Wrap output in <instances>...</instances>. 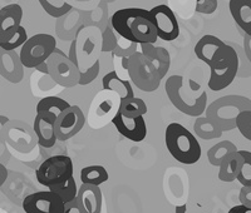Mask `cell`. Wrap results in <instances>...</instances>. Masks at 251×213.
<instances>
[{"instance_id": "6da1fadb", "label": "cell", "mask_w": 251, "mask_h": 213, "mask_svg": "<svg viewBox=\"0 0 251 213\" xmlns=\"http://www.w3.org/2000/svg\"><path fill=\"white\" fill-rule=\"evenodd\" d=\"M111 25L120 37L137 44H154L158 39L151 13L146 9H120L112 15Z\"/></svg>"}, {"instance_id": "7a4b0ae2", "label": "cell", "mask_w": 251, "mask_h": 213, "mask_svg": "<svg viewBox=\"0 0 251 213\" xmlns=\"http://www.w3.org/2000/svg\"><path fill=\"white\" fill-rule=\"evenodd\" d=\"M166 148L177 162L191 166L200 161L201 145L196 137L180 123H170L165 133Z\"/></svg>"}, {"instance_id": "3957f363", "label": "cell", "mask_w": 251, "mask_h": 213, "mask_svg": "<svg viewBox=\"0 0 251 213\" xmlns=\"http://www.w3.org/2000/svg\"><path fill=\"white\" fill-rule=\"evenodd\" d=\"M251 111V100L244 95L228 94L217 98L206 107V117L219 125L223 132L236 129L237 117L243 112Z\"/></svg>"}, {"instance_id": "277c9868", "label": "cell", "mask_w": 251, "mask_h": 213, "mask_svg": "<svg viewBox=\"0 0 251 213\" xmlns=\"http://www.w3.org/2000/svg\"><path fill=\"white\" fill-rule=\"evenodd\" d=\"M23 9L19 4H9L0 9V48L15 50L28 40V33L22 25Z\"/></svg>"}, {"instance_id": "5b68a950", "label": "cell", "mask_w": 251, "mask_h": 213, "mask_svg": "<svg viewBox=\"0 0 251 213\" xmlns=\"http://www.w3.org/2000/svg\"><path fill=\"white\" fill-rule=\"evenodd\" d=\"M165 91L172 105L181 113L195 118H199L205 113L207 107V93L201 92L197 97L194 95L195 92L192 91L191 93L185 94L182 75H171L166 80Z\"/></svg>"}, {"instance_id": "8992f818", "label": "cell", "mask_w": 251, "mask_h": 213, "mask_svg": "<svg viewBox=\"0 0 251 213\" xmlns=\"http://www.w3.org/2000/svg\"><path fill=\"white\" fill-rule=\"evenodd\" d=\"M126 71L128 73L131 82L140 91L146 93L157 91L162 80L153 64L141 51H136L127 59Z\"/></svg>"}, {"instance_id": "52a82bcc", "label": "cell", "mask_w": 251, "mask_h": 213, "mask_svg": "<svg viewBox=\"0 0 251 213\" xmlns=\"http://www.w3.org/2000/svg\"><path fill=\"white\" fill-rule=\"evenodd\" d=\"M57 49V40L53 35L39 33L28 38L19 51L20 62L24 68L37 69L48 60Z\"/></svg>"}, {"instance_id": "ba28073f", "label": "cell", "mask_w": 251, "mask_h": 213, "mask_svg": "<svg viewBox=\"0 0 251 213\" xmlns=\"http://www.w3.org/2000/svg\"><path fill=\"white\" fill-rule=\"evenodd\" d=\"M75 173V166L71 157L57 154L47 158L35 170V177L39 185L47 188L54 187L67 182Z\"/></svg>"}, {"instance_id": "9c48e42d", "label": "cell", "mask_w": 251, "mask_h": 213, "mask_svg": "<svg viewBox=\"0 0 251 213\" xmlns=\"http://www.w3.org/2000/svg\"><path fill=\"white\" fill-rule=\"evenodd\" d=\"M121 102L122 100L120 95L114 92L104 91V89L100 92L92 100V104L89 107V125L94 129H98L108 123H112L116 114L120 112Z\"/></svg>"}, {"instance_id": "30bf717a", "label": "cell", "mask_w": 251, "mask_h": 213, "mask_svg": "<svg viewBox=\"0 0 251 213\" xmlns=\"http://www.w3.org/2000/svg\"><path fill=\"white\" fill-rule=\"evenodd\" d=\"M49 75L57 84L64 88H73L79 84V68L69 59L59 49H55L54 53L47 60Z\"/></svg>"}, {"instance_id": "8fae6325", "label": "cell", "mask_w": 251, "mask_h": 213, "mask_svg": "<svg viewBox=\"0 0 251 213\" xmlns=\"http://www.w3.org/2000/svg\"><path fill=\"white\" fill-rule=\"evenodd\" d=\"M239 71V57L231 46L227 55L223 60L210 66V79L208 88L214 92H220L226 89L237 77Z\"/></svg>"}, {"instance_id": "7c38bea8", "label": "cell", "mask_w": 251, "mask_h": 213, "mask_svg": "<svg viewBox=\"0 0 251 213\" xmlns=\"http://www.w3.org/2000/svg\"><path fill=\"white\" fill-rule=\"evenodd\" d=\"M156 26L157 37L165 42H174L180 37V24L176 14L166 4L156 5L150 10Z\"/></svg>"}, {"instance_id": "4fadbf2b", "label": "cell", "mask_w": 251, "mask_h": 213, "mask_svg": "<svg viewBox=\"0 0 251 213\" xmlns=\"http://www.w3.org/2000/svg\"><path fill=\"white\" fill-rule=\"evenodd\" d=\"M23 210L25 213H64L66 203L51 190H39L29 194L23 199Z\"/></svg>"}, {"instance_id": "5bb4252c", "label": "cell", "mask_w": 251, "mask_h": 213, "mask_svg": "<svg viewBox=\"0 0 251 213\" xmlns=\"http://www.w3.org/2000/svg\"><path fill=\"white\" fill-rule=\"evenodd\" d=\"M86 124V117L78 105H71L59 114L55 120V134L58 141L66 142L77 136Z\"/></svg>"}, {"instance_id": "9a60e30c", "label": "cell", "mask_w": 251, "mask_h": 213, "mask_svg": "<svg viewBox=\"0 0 251 213\" xmlns=\"http://www.w3.org/2000/svg\"><path fill=\"white\" fill-rule=\"evenodd\" d=\"M195 54L208 67L223 60L230 50V44L211 34L203 35L195 46Z\"/></svg>"}, {"instance_id": "2e32d148", "label": "cell", "mask_w": 251, "mask_h": 213, "mask_svg": "<svg viewBox=\"0 0 251 213\" xmlns=\"http://www.w3.org/2000/svg\"><path fill=\"white\" fill-rule=\"evenodd\" d=\"M57 117V114L51 113V112H39L35 114L33 129L35 132L39 145L46 149L54 147L55 142L58 141L57 134H55Z\"/></svg>"}, {"instance_id": "e0dca14e", "label": "cell", "mask_w": 251, "mask_h": 213, "mask_svg": "<svg viewBox=\"0 0 251 213\" xmlns=\"http://www.w3.org/2000/svg\"><path fill=\"white\" fill-rule=\"evenodd\" d=\"M112 124L116 127L118 133L122 134L125 138L132 141V142H142L147 136V124H146V119L143 117L125 118L121 112H118L112 120Z\"/></svg>"}, {"instance_id": "ac0fdd59", "label": "cell", "mask_w": 251, "mask_h": 213, "mask_svg": "<svg viewBox=\"0 0 251 213\" xmlns=\"http://www.w3.org/2000/svg\"><path fill=\"white\" fill-rule=\"evenodd\" d=\"M0 75L10 83H20L24 77V67L15 50L0 48Z\"/></svg>"}, {"instance_id": "d6986e66", "label": "cell", "mask_w": 251, "mask_h": 213, "mask_svg": "<svg viewBox=\"0 0 251 213\" xmlns=\"http://www.w3.org/2000/svg\"><path fill=\"white\" fill-rule=\"evenodd\" d=\"M78 206L83 213H100L102 212L103 197L102 190L98 186L83 185L78 187L77 194Z\"/></svg>"}, {"instance_id": "ffe728a7", "label": "cell", "mask_w": 251, "mask_h": 213, "mask_svg": "<svg viewBox=\"0 0 251 213\" xmlns=\"http://www.w3.org/2000/svg\"><path fill=\"white\" fill-rule=\"evenodd\" d=\"M141 53L153 64L163 79L171 67L169 50L163 47H156L154 44H141Z\"/></svg>"}, {"instance_id": "44dd1931", "label": "cell", "mask_w": 251, "mask_h": 213, "mask_svg": "<svg viewBox=\"0 0 251 213\" xmlns=\"http://www.w3.org/2000/svg\"><path fill=\"white\" fill-rule=\"evenodd\" d=\"M228 9L236 25L251 37V0H230Z\"/></svg>"}, {"instance_id": "7402d4cb", "label": "cell", "mask_w": 251, "mask_h": 213, "mask_svg": "<svg viewBox=\"0 0 251 213\" xmlns=\"http://www.w3.org/2000/svg\"><path fill=\"white\" fill-rule=\"evenodd\" d=\"M102 87L104 91H111L118 94L122 102L134 97L131 82L127 79H122L116 71H109L103 77Z\"/></svg>"}, {"instance_id": "603a6c76", "label": "cell", "mask_w": 251, "mask_h": 213, "mask_svg": "<svg viewBox=\"0 0 251 213\" xmlns=\"http://www.w3.org/2000/svg\"><path fill=\"white\" fill-rule=\"evenodd\" d=\"M244 165V158L240 154V152H234L227 158H225L221 165H220L219 169V179L223 182L230 183L236 181L237 176L241 172V168Z\"/></svg>"}, {"instance_id": "cb8c5ba5", "label": "cell", "mask_w": 251, "mask_h": 213, "mask_svg": "<svg viewBox=\"0 0 251 213\" xmlns=\"http://www.w3.org/2000/svg\"><path fill=\"white\" fill-rule=\"evenodd\" d=\"M194 131L201 140L212 141L223 136L224 132L217 124L210 120L207 117H199L194 123Z\"/></svg>"}, {"instance_id": "d4e9b609", "label": "cell", "mask_w": 251, "mask_h": 213, "mask_svg": "<svg viewBox=\"0 0 251 213\" xmlns=\"http://www.w3.org/2000/svg\"><path fill=\"white\" fill-rule=\"evenodd\" d=\"M237 151L239 149H237V147L232 142H230V141H221V142L216 143V144L212 145L208 149L207 159L211 166L220 167V165L225 161V158H227L230 154Z\"/></svg>"}, {"instance_id": "484cf974", "label": "cell", "mask_w": 251, "mask_h": 213, "mask_svg": "<svg viewBox=\"0 0 251 213\" xmlns=\"http://www.w3.org/2000/svg\"><path fill=\"white\" fill-rule=\"evenodd\" d=\"M109 178L107 169L103 166H87L80 170V182L83 185L98 186L106 183Z\"/></svg>"}, {"instance_id": "4316f807", "label": "cell", "mask_w": 251, "mask_h": 213, "mask_svg": "<svg viewBox=\"0 0 251 213\" xmlns=\"http://www.w3.org/2000/svg\"><path fill=\"white\" fill-rule=\"evenodd\" d=\"M147 104L145 100L141 98L133 97L131 99L123 100L121 102L120 112L125 118H137V117H143L147 113Z\"/></svg>"}, {"instance_id": "83f0119b", "label": "cell", "mask_w": 251, "mask_h": 213, "mask_svg": "<svg viewBox=\"0 0 251 213\" xmlns=\"http://www.w3.org/2000/svg\"><path fill=\"white\" fill-rule=\"evenodd\" d=\"M71 107L66 99H63L60 97H55V95H50V97L42 98L37 104V113L39 112H51V113L59 116L62 112L68 109Z\"/></svg>"}, {"instance_id": "f1b7e54d", "label": "cell", "mask_w": 251, "mask_h": 213, "mask_svg": "<svg viewBox=\"0 0 251 213\" xmlns=\"http://www.w3.org/2000/svg\"><path fill=\"white\" fill-rule=\"evenodd\" d=\"M44 12L51 18L59 19L72 10V5L66 0H38Z\"/></svg>"}, {"instance_id": "f546056e", "label": "cell", "mask_w": 251, "mask_h": 213, "mask_svg": "<svg viewBox=\"0 0 251 213\" xmlns=\"http://www.w3.org/2000/svg\"><path fill=\"white\" fill-rule=\"evenodd\" d=\"M48 189L51 190V192H54V193H57L66 205L67 203H71V202L75 201L78 194V186L77 183H75V177L69 178L67 182L62 183V185L54 186V187H50L48 188Z\"/></svg>"}, {"instance_id": "4dcf8cb0", "label": "cell", "mask_w": 251, "mask_h": 213, "mask_svg": "<svg viewBox=\"0 0 251 213\" xmlns=\"http://www.w3.org/2000/svg\"><path fill=\"white\" fill-rule=\"evenodd\" d=\"M244 158V165L241 172L237 176L236 181L241 183L243 187H251V152L239 151Z\"/></svg>"}, {"instance_id": "1f68e13d", "label": "cell", "mask_w": 251, "mask_h": 213, "mask_svg": "<svg viewBox=\"0 0 251 213\" xmlns=\"http://www.w3.org/2000/svg\"><path fill=\"white\" fill-rule=\"evenodd\" d=\"M137 43L129 42L125 38H117V46L114 48L113 54L120 58H129L132 54L137 51Z\"/></svg>"}, {"instance_id": "d6a6232c", "label": "cell", "mask_w": 251, "mask_h": 213, "mask_svg": "<svg viewBox=\"0 0 251 213\" xmlns=\"http://www.w3.org/2000/svg\"><path fill=\"white\" fill-rule=\"evenodd\" d=\"M236 129L244 138L251 142V111L243 112L237 117Z\"/></svg>"}, {"instance_id": "836d02e7", "label": "cell", "mask_w": 251, "mask_h": 213, "mask_svg": "<svg viewBox=\"0 0 251 213\" xmlns=\"http://www.w3.org/2000/svg\"><path fill=\"white\" fill-rule=\"evenodd\" d=\"M100 71V60H96V62H94L86 71H79L80 73L79 85H87L89 84V83L93 82V80L98 77Z\"/></svg>"}, {"instance_id": "e575fe53", "label": "cell", "mask_w": 251, "mask_h": 213, "mask_svg": "<svg viewBox=\"0 0 251 213\" xmlns=\"http://www.w3.org/2000/svg\"><path fill=\"white\" fill-rule=\"evenodd\" d=\"M217 6H219L217 0H196L195 10H196V13H200V14L208 15L216 12Z\"/></svg>"}, {"instance_id": "d590c367", "label": "cell", "mask_w": 251, "mask_h": 213, "mask_svg": "<svg viewBox=\"0 0 251 213\" xmlns=\"http://www.w3.org/2000/svg\"><path fill=\"white\" fill-rule=\"evenodd\" d=\"M116 46H117V37L114 34V29L112 28V25H109L103 33L102 51H113Z\"/></svg>"}, {"instance_id": "8d00e7d4", "label": "cell", "mask_w": 251, "mask_h": 213, "mask_svg": "<svg viewBox=\"0 0 251 213\" xmlns=\"http://www.w3.org/2000/svg\"><path fill=\"white\" fill-rule=\"evenodd\" d=\"M240 205L251 208V187H243L239 194Z\"/></svg>"}, {"instance_id": "74e56055", "label": "cell", "mask_w": 251, "mask_h": 213, "mask_svg": "<svg viewBox=\"0 0 251 213\" xmlns=\"http://www.w3.org/2000/svg\"><path fill=\"white\" fill-rule=\"evenodd\" d=\"M244 51L248 60L251 63V37L249 35H244Z\"/></svg>"}, {"instance_id": "f35d334b", "label": "cell", "mask_w": 251, "mask_h": 213, "mask_svg": "<svg viewBox=\"0 0 251 213\" xmlns=\"http://www.w3.org/2000/svg\"><path fill=\"white\" fill-rule=\"evenodd\" d=\"M64 213H83L80 207L78 206L77 201H73L71 203H67L66 210H64Z\"/></svg>"}, {"instance_id": "ab89813d", "label": "cell", "mask_w": 251, "mask_h": 213, "mask_svg": "<svg viewBox=\"0 0 251 213\" xmlns=\"http://www.w3.org/2000/svg\"><path fill=\"white\" fill-rule=\"evenodd\" d=\"M227 213H251V208L246 207V206H243V205L234 206V207L228 211Z\"/></svg>"}, {"instance_id": "60d3db41", "label": "cell", "mask_w": 251, "mask_h": 213, "mask_svg": "<svg viewBox=\"0 0 251 213\" xmlns=\"http://www.w3.org/2000/svg\"><path fill=\"white\" fill-rule=\"evenodd\" d=\"M6 179H8V169L5 166L0 163V187L5 183Z\"/></svg>"}, {"instance_id": "b9f144b4", "label": "cell", "mask_w": 251, "mask_h": 213, "mask_svg": "<svg viewBox=\"0 0 251 213\" xmlns=\"http://www.w3.org/2000/svg\"><path fill=\"white\" fill-rule=\"evenodd\" d=\"M188 84H190V89H191L192 92H195V93H196V92H199L201 89V85L199 84V83L194 82L192 79L188 80Z\"/></svg>"}, {"instance_id": "7bdbcfd3", "label": "cell", "mask_w": 251, "mask_h": 213, "mask_svg": "<svg viewBox=\"0 0 251 213\" xmlns=\"http://www.w3.org/2000/svg\"><path fill=\"white\" fill-rule=\"evenodd\" d=\"M175 213H187V205H181L177 206Z\"/></svg>"}, {"instance_id": "ee69618b", "label": "cell", "mask_w": 251, "mask_h": 213, "mask_svg": "<svg viewBox=\"0 0 251 213\" xmlns=\"http://www.w3.org/2000/svg\"><path fill=\"white\" fill-rule=\"evenodd\" d=\"M37 69L39 71H42V73H46V74L49 73V71H48V66H47V62L43 63V64H40V66L38 67Z\"/></svg>"}, {"instance_id": "f6af8a7d", "label": "cell", "mask_w": 251, "mask_h": 213, "mask_svg": "<svg viewBox=\"0 0 251 213\" xmlns=\"http://www.w3.org/2000/svg\"><path fill=\"white\" fill-rule=\"evenodd\" d=\"M0 213H9V212H6V211L4 210V208H1V207H0Z\"/></svg>"}]
</instances>
